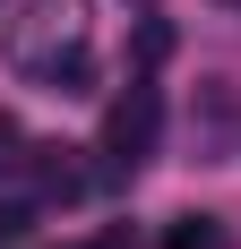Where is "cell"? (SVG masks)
<instances>
[{"mask_svg":"<svg viewBox=\"0 0 241 249\" xmlns=\"http://www.w3.org/2000/svg\"><path fill=\"white\" fill-rule=\"evenodd\" d=\"M26 172H35V189H43L52 206H69V198H86V172L69 163V146H35V155H26Z\"/></svg>","mask_w":241,"mask_h":249,"instance_id":"obj_3","label":"cell"},{"mask_svg":"<svg viewBox=\"0 0 241 249\" xmlns=\"http://www.w3.org/2000/svg\"><path fill=\"white\" fill-rule=\"evenodd\" d=\"M9 241H26V206L18 198H0V249H9Z\"/></svg>","mask_w":241,"mask_h":249,"instance_id":"obj_6","label":"cell"},{"mask_svg":"<svg viewBox=\"0 0 241 249\" xmlns=\"http://www.w3.org/2000/svg\"><path fill=\"white\" fill-rule=\"evenodd\" d=\"M155 129H164L155 86H129V95L103 112V172H138L146 155H155Z\"/></svg>","mask_w":241,"mask_h":249,"instance_id":"obj_2","label":"cell"},{"mask_svg":"<svg viewBox=\"0 0 241 249\" xmlns=\"http://www.w3.org/2000/svg\"><path fill=\"white\" fill-rule=\"evenodd\" d=\"M9 69L43 95H95V18L86 0H26L9 18Z\"/></svg>","mask_w":241,"mask_h":249,"instance_id":"obj_1","label":"cell"},{"mask_svg":"<svg viewBox=\"0 0 241 249\" xmlns=\"http://www.w3.org/2000/svg\"><path fill=\"white\" fill-rule=\"evenodd\" d=\"M164 249H233V232H224L216 215H172V224H164Z\"/></svg>","mask_w":241,"mask_h":249,"instance_id":"obj_4","label":"cell"},{"mask_svg":"<svg viewBox=\"0 0 241 249\" xmlns=\"http://www.w3.org/2000/svg\"><path fill=\"white\" fill-rule=\"evenodd\" d=\"M95 249H138V232H120V224H112V232H103Z\"/></svg>","mask_w":241,"mask_h":249,"instance_id":"obj_7","label":"cell"},{"mask_svg":"<svg viewBox=\"0 0 241 249\" xmlns=\"http://www.w3.org/2000/svg\"><path fill=\"white\" fill-rule=\"evenodd\" d=\"M26 155H35V146H26V129L0 112V172H26Z\"/></svg>","mask_w":241,"mask_h":249,"instance_id":"obj_5","label":"cell"},{"mask_svg":"<svg viewBox=\"0 0 241 249\" xmlns=\"http://www.w3.org/2000/svg\"><path fill=\"white\" fill-rule=\"evenodd\" d=\"M138 9H146V0H138Z\"/></svg>","mask_w":241,"mask_h":249,"instance_id":"obj_8","label":"cell"}]
</instances>
